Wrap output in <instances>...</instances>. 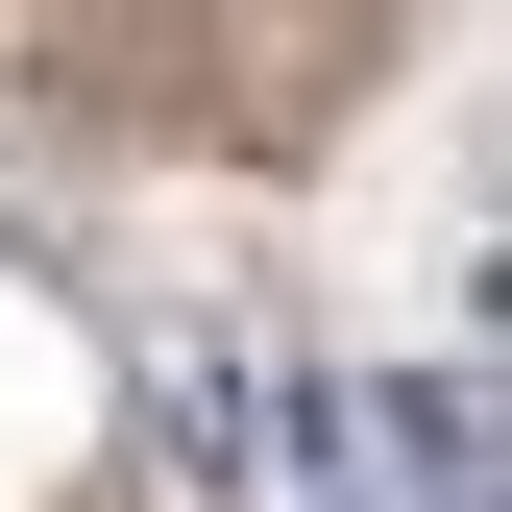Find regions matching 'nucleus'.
I'll return each instance as SVG.
<instances>
[{
	"label": "nucleus",
	"mask_w": 512,
	"mask_h": 512,
	"mask_svg": "<svg viewBox=\"0 0 512 512\" xmlns=\"http://www.w3.org/2000/svg\"><path fill=\"white\" fill-rule=\"evenodd\" d=\"M391 488L415 512H512L488 488V366H391Z\"/></svg>",
	"instance_id": "1"
},
{
	"label": "nucleus",
	"mask_w": 512,
	"mask_h": 512,
	"mask_svg": "<svg viewBox=\"0 0 512 512\" xmlns=\"http://www.w3.org/2000/svg\"><path fill=\"white\" fill-rule=\"evenodd\" d=\"M317 512H342V488H317Z\"/></svg>",
	"instance_id": "2"
}]
</instances>
